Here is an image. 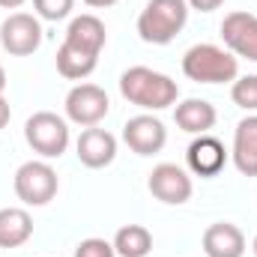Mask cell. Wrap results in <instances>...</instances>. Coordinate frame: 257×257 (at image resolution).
I'll use <instances>...</instances> for the list:
<instances>
[{
  "label": "cell",
  "mask_w": 257,
  "mask_h": 257,
  "mask_svg": "<svg viewBox=\"0 0 257 257\" xmlns=\"http://www.w3.org/2000/svg\"><path fill=\"white\" fill-rule=\"evenodd\" d=\"M123 141H126L128 150L138 153V156H156L168 144V128H165V123L159 117H153V114H138V117L126 120Z\"/></svg>",
  "instance_id": "obj_10"
},
{
  "label": "cell",
  "mask_w": 257,
  "mask_h": 257,
  "mask_svg": "<svg viewBox=\"0 0 257 257\" xmlns=\"http://www.w3.org/2000/svg\"><path fill=\"white\" fill-rule=\"evenodd\" d=\"M230 99H233L236 108L257 114V75H242V78H236L233 87H230Z\"/></svg>",
  "instance_id": "obj_20"
},
{
  "label": "cell",
  "mask_w": 257,
  "mask_h": 257,
  "mask_svg": "<svg viewBox=\"0 0 257 257\" xmlns=\"http://www.w3.org/2000/svg\"><path fill=\"white\" fill-rule=\"evenodd\" d=\"M251 248H254V257H257V236H254V242H251Z\"/></svg>",
  "instance_id": "obj_28"
},
{
  "label": "cell",
  "mask_w": 257,
  "mask_h": 257,
  "mask_svg": "<svg viewBox=\"0 0 257 257\" xmlns=\"http://www.w3.org/2000/svg\"><path fill=\"white\" fill-rule=\"evenodd\" d=\"M174 120H177V128H183L189 135H209V128L218 120V111L206 99H186L177 105Z\"/></svg>",
  "instance_id": "obj_16"
},
{
  "label": "cell",
  "mask_w": 257,
  "mask_h": 257,
  "mask_svg": "<svg viewBox=\"0 0 257 257\" xmlns=\"http://www.w3.org/2000/svg\"><path fill=\"white\" fill-rule=\"evenodd\" d=\"M120 93L123 99L144 108V111H165L171 105H177L180 99V87L171 75L156 72L150 66H132L120 75Z\"/></svg>",
  "instance_id": "obj_1"
},
{
  "label": "cell",
  "mask_w": 257,
  "mask_h": 257,
  "mask_svg": "<svg viewBox=\"0 0 257 257\" xmlns=\"http://www.w3.org/2000/svg\"><path fill=\"white\" fill-rule=\"evenodd\" d=\"M87 6H93V9H108V6H114L117 0H84Z\"/></svg>",
  "instance_id": "obj_25"
},
{
  "label": "cell",
  "mask_w": 257,
  "mask_h": 257,
  "mask_svg": "<svg viewBox=\"0 0 257 257\" xmlns=\"http://www.w3.org/2000/svg\"><path fill=\"white\" fill-rule=\"evenodd\" d=\"M63 42H72V45H78V48H87V51H93V54H102V48H105V42H108V30H105L102 18L84 12V15H75V18L69 21Z\"/></svg>",
  "instance_id": "obj_15"
},
{
  "label": "cell",
  "mask_w": 257,
  "mask_h": 257,
  "mask_svg": "<svg viewBox=\"0 0 257 257\" xmlns=\"http://www.w3.org/2000/svg\"><path fill=\"white\" fill-rule=\"evenodd\" d=\"M221 39H224V48L239 60H251L257 63V15L251 12H230L224 15L221 21Z\"/></svg>",
  "instance_id": "obj_9"
},
{
  "label": "cell",
  "mask_w": 257,
  "mask_h": 257,
  "mask_svg": "<svg viewBox=\"0 0 257 257\" xmlns=\"http://www.w3.org/2000/svg\"><path fill=\"white\" fill-rule=\"evenodd\" d=\"M183 75L194 84H233L239 78V60L221 45L200 42L183 54Z\"/></svg>",
  "instance_id": "obj_2"
},
{
  "label": "cell",
  "mask_w": 257,
  "mask_h": 257,
  "mask_svg": "<svg viewBox=\"0 0 257 257\" xmlns=\"http://www.w3.org/2000/svg\"><path fill=\"white\" fill-rule=\"evenodd\" d=\"M66 120L69 123H75V126H99L105 117H108V111H111V99H108V93L99 87V84H75L69 93H66Z\"/></svg>",
  "instance_id": "obj_6"
},
{
  "label": "cell",
  "mask_w": 257,
  "mask_h": 257,
  "mask_svg": "<svg viewBox=\"0 0 257 257\" xmlns=\"http://www.w3.org/2000/svg\"><path fill=\"white\" fill-rule=\"evenodd\" d=\"M147 189L156 200L168 203V206H183L186 200H192V192H194V183L189 177L186 168L180 165H171V162H162L153 168L150 180H147Z\"/></svg>",
  "instance_id": "obj_8"
},
{
  "label": "cell",
  "mask_w": 257,
  "mask_h": 257,
  "mask_svg": "<svg viewBox=\"0 0 257 257\" xmlns=\"http://www.w3.org/2000/svg\"><path fill=\"white\" fill-rule=\"evenodd\" d=\"M203 254L206 257H242L245 254V233L230 221H215L203 230Z\"/></svg>",
  "instance_id": "obj_13"
},
{
  "label": "cell",
  "mask_w": 257,
  "mask_h": 257,
  "mask_svg": "<svg viewBox=\"0 0 257 257\" xmlns=\"http://www.w3.org/2000/svg\"><path fill=\"white\" fill-rule=\"evenodd\" d=\"M12 189H15V197L24 206H45L57 197L60 180H57V171L45 159H33V162H24L15 171Z\"/></svg>",
  "instance_id": "obj_5"
},
{
  "label": "cell",
  "mask_w": 257,
  "mask_h": 257,
  "mask_svg": "<svg viewBox=\"0 0 257 257\" xmlns=\"http://www.w3.org/2000/svg\"><path fill=\"white\" fill-rule=\"evenodd\" d=\"M0 45L12 57H30L42 45V24L30 12H12L0 24Z\"/></svg>",
  "instance_id": "obj_7"
},
{
  "label": "cell",
  "mask_w": 257,
  "mask_h": 257,
  "mask_svg": "<svg viewBox=\"0 0 257 257\" xmlns=\"http://www.w3.org/2000/svg\"><path fill=\"white\" fill-rule=\"evenodd\" d=\"M6 90V72H3V66H0V93Z\"/></svg>",
  "instance_id": "obj_27"
},
{
  "label": "cell",
  "mask_w": 257,
  "mask_h": 257,
  "mask_svg": "<svg viewBox=\"0 0 257 257\" xmlns=\"http://www.w3.org/2000/svg\"><path fill=\"white\" fill-rule=\"evenodd\" d=\"M75 153H78V162L84 168H108L114 159H117V138L108 132V128L90 126L81 132L78 144H75Z\"/></svg>",
  "instance_id": "obj_12"
},
{
  "label": "cell",
  "mask_w": 257,
  "mask_h": 257,
  "mask_svg": "<svg viewBox=\"0 0 257 257\" xmlns=\"http://www.w3.org/2000/svg\"><path fill=\"white\" fill-rule=\"evenodd\" d=\"M9 117H12V108H9L6 96L0 93V128H6V126H9Z\"/></svg>",
  "instance_id": "obj_24"
},
{
  "label": "cell",
  "mask_w": 257,
  "mask_h": 257,
  "mask_svg": "<svg viewBox=\"0 0 257 257\" xmlns=\"http://www.w3.org/2000/svg\"><path fill=\"white\" fill-rule=\"evenodd\" d=\"M33 9H36V18H45V21H63V18L72 15L75 0H33Z\"/></svg>",
  "instance_id": "obj_21"
},
{
  "label": "cell",
  "mask_w": 257,
  "mask_h": 257,
  "mask_svg": "<svg viewBox=\"0 0 257 257\" xmlns=\"http://www.w3.org/2000/svg\"><path fill=\"white\" fill-rule=\"evenodd\" d=\"M27 0H0V9H18V6H24Z\"/></svg>",
  "instance_id": "obj_26"
},
{
  "label": "cell",
  "mask_w": 257,
  "mask_h": 257,
  "mask_svg": "<svg viewBox=\"0 0 257 257\" xmlns=\"http://www.w3.org/2000/svg\"><path fill=\"white\" fill-rule=\"evenodd\" d=\"M189 21L186 0H150L138 15V36L150 45H168Z\"/></svg>",
  "instance_id": "obj_3"
},
{
  "label": "cell",
  "mask_w": 257,
  "mask_h": 257,
  "mask_svg": "<svg viewBox=\"0 0 257 257\" xmlns=\"http://www.w3.org/2000/svg\"><path fill=\"white\" fill-rule=\"evenodd\" d=\"M96 66H99V54H93L87 48H78L72 42H63L57 48V72L66 81H84L87 75L96 72Z\"/></svg>",
  "instance_id": "obj_18"
},
{
  "label": "cell",
  "mask_w": 257,
  "mask_h": 257,
  "mask_svg": "<svg viewBox=\"0 0 257 257\" xmlns=\"http://www.w3.org/2000/svg\"><path fill=\"white\" fill-rule=\"evenodd\" d=\"M33 236V218L24 206L0 209V248H21Z\"/></svg>",
  "instance_id": "obj_17"
},
{
  "label": "cell",
  "mask_w": 257,
  "mask_h": 257,
  "mask_svg": "<svg viewBox=\"0 0 257 257\" xmlns=\"http://www.w3.org/2000/svg\"><path fill=\"white\" fill-rule=\"evenodd\" d=\"M114 251L120 257H147L153 251V233L144 224H126L114 233Z\"/></svg>",
  "instance_id": "obj_19"
},
{
  "label": "cell",
  "mask_w": 257,
  "mask_h": 257,
  "mask_svg": "<svg viewBox=\"0 0 257 257\" xmlns=\"http://www.w3.org/2000/svg\"><path fill=\"white\" fill-rule=\"evenodd\" d=\"M189 3V9H197V12H212V9H218L224 0H186Z\"/></svg>",
  "instance_id": "obj_23"
},
{
  "label": "cell",
  "mask_w": 257,
  "mask_h": 257,
  "mask_svg": "<svg viewBox=\"0 0 257 257\" xmlns=\"http://www.w3.org/2000/svg\"><path fill=\"white\" fill-rule=\"evenodd\" d=\"M24 141L30 144L33 153H39L45 162L48 159H60L72 141L69 123L54 111H36L33 117H27L24 123Z\"/></svg>",
  "instance_id": "obj_4"
},
{
  "label": "cell",
  "mask_w": 257,
  "mask_h": 257,
  "mask_svg": "<svg viewBox=\"0 0 257 257\" xmlns=\"http://www.w3.org/2000/svg\"><path fill=\"white\" fill-rule=\"evenodd\" d=\"M186 165H189V171L194 177H203V180L218 177L224 171V165H227V150H224V144L218 138L197 135L189 144V150H186Z\"/></svg>",
  "instance_id": "obj_11"
},
{
  "label": "cell",
  "mask_w": 257,
  "mask_h": 257,
  "mask_svg": "<svg viewBox=\"0 0 257 257\" xmlns=\"http://www.w3.org/2000/svg\"><path fill=\"white\" fill-rule=\"evenodd\" d=\"M230 159L242 177H257V114H248L236 123Z\"/></svg>",
  "instance_id": "obj_14"
},
{
  "label": "cell",
  "mask_w": 257,
  "mask_h": 257,
  "mask_svg": "<svg viewBox=\"0 0 257 257\" xmlns=\"http://www.w3.org/2000/svg\"><path fill=\"white\" fill-rule=\"evenodd\" d=\"M75 257H117V251H114V242L99 239V236H90V239L78 242Z\"/></svg>",
  "instance_id": "obj_22"
}]
</instances>
